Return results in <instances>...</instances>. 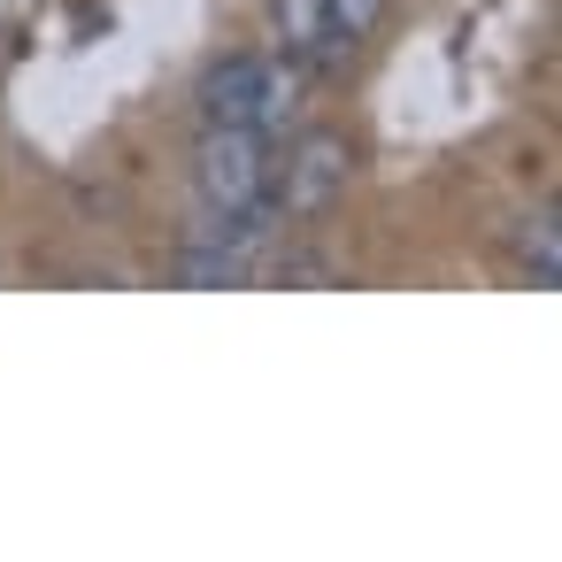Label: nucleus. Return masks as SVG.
Wrapping results in <instances>:
<instances>
[{"label":"nucleus","instance_id":"f03ea898","mask_svg":"<svg viewBox=\"0 0 562 562\" xmlns=\"http://www.w3.org/2000/svg\"><path fill=\"white\" fill-rule=\"evenodd\" d=\"M270 139L247 124H201L193 139V193L201 209H255L270 201Z\"/></svg>","mask_w":562,"mask_h":562},{"label":"nucleus","instance_id":"0eeeda50","mask_svg":"<svg viewBox=\"0 0 562 562\" xmlns=\"http://www.w3.org/2000/svg\"><path fill=\"white\" fill-rule=\"evenodd\" d=\"M324 9H331V32H339V47H347V55L385 24V0H324Z\"/></svg>","mask_w":562,"mask_h":562},{"label":"nucleus","instance_id":"f257e3e1","mask_svg":"<svg viewBox=\"0 0 562 562\" xmlns=\"http://www.w3.org/2000/svg\"><path fill=\"white\" fill-rule=\"evenodd\" d=\"M301 116V70L270 63V55H224L201 78V124H247L262 139L293 132Z\"/></svg>","mask_w":562,"mask_h":562},{"label":"nucleus","instance_id":"423d86ee","mask_svg":"<svg viewBox=\"0 0 562 562\" xmlns=\"http://www.w3.org/2000/svg\"><path fill=\"white\" fill-rule=\"evenodd\" d=\"M516 262H524V278H531V285H554V278H562V239H554V216H539V224L516 239Z\"/></svg>","mask_w":562,"mask_h":562},{"label":"nucleus","instance_id":"7ed1b4c3","mask_svg":"<svg viewBox=\"0 0 562 562\" xmlns=\"http://www.w3.org/2000/svg\"><path fill=\"white\" fill-rule=\"evenodd\" d=\"M347 178H355V147H347V132L308 124V132H293L285 170H270V209L308 224V216H324V209L347 193Z\"/></svg>","mask_w":562,"mask_h":562},{"label":"nucleus","instance_id":"39448f33","mask_svg":"<svg viewBox=\"0 0 562 562\" xmlns=\"http://www.w3.org/2000/svg\"><path fill=\"white\" fill-rule=\"evenodd\" d=\"M247 255L239 247H216V239H186L178 247V262H170V278L178 285H247Z\"/></svg>","mask_w":562,"mask_h":562},{"label":"nucleus","instance_id":"20e7f679","mask_svg":"<svg viewBox=\"0 0 562 562\" xmlns=\"http://www.w3.org/2000/svg\"><path fill=\"white\" fill-rule=\"evenodd\" d=\"M270 32H278L285 63H301V70H331V63L347 55L324 0H270Z\"/></svg>","mask_w":562,"mask_h":562}]
</instances>
